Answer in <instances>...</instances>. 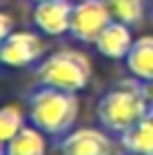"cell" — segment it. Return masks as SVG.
I'll list each match as a JSON object with an SVG mask.
<instances>
[{
  "instance_id": "obj_1",
  "label": "cell",
  "mask_w": 153,
  "mask_h": 155,
  "mask_svg": "<svg viewBox=\"0 0 153 155\" xmlns=\"http://www.w3.org/2000/svg\"><path fill=\"white\" fill-rule=\"evenodd\" d=\"M151 109L147 84L130 78L122 80L109 90L103 92V97L97 103V120L109 134L122 136L124 132L138 124L145 113Z\"/></svg>"
},
{
  "instance_id": "obj_2",
  "label": "cell",
  "mask_w": 153,
  "mask_h": 155,
  "mask_svg": "<svg viewBox=\"0 0 153 155\" xmlns=\"http://www.w3.org/2000/svg\"><path fill=\"white\" fill-rule=\"evenodd\" d=\"M80 115V99L76 92L36 86L27 97V117L46 136H65L74 130Z\"/></svg>"
},
{
  "instance_id": "obj_3",
  "label": "cell",
  "mask_w": 153,
  "mask_h": 155,
  "mask_svg": "<svg viewBox=\"0 0 153 155\" xmlns=\"http://www.w3.org/2000/svg\"><path fill=\"white\" fill-rule=\"evenodd\" d=\"M92 63L88 54L76 48H59L44 57L36 67V80L40 86H51L65 92H80L90 84Z\"/></svg>"
},
{
  "instance_id": "obj_4",
  "label": "cell",
  "mask_w": 153,
  "mask_h": 155,
  "mask_svg": "<svg viewBox=\"0 0 153 155\" xmlns=\"http://www.w3.org/2000/svg\"><path fill=\"white\" fill-rule=\"evenodd\" d=\"M44 51H46V44L40 31L15 29L0 44V61L4 67L23 69L40 63L44 59Z\"/></svg>"
},
{
  "instance_id": "obj_5",
  "label": "cell",
  "mask_w": 153,
  "mask_h": 155,
  "mask_svg": "<svg viewBox=\"0 0 153 155\" xmlns=\"http://www.w3.org/2000/svg\"><path fill=\"white\" fill-rule=\"evenodd\" d=\"M113 19L103 0H76L72 13L69 36L82 44H95L101 31Z\"/></svg>"
},
{
  "instance_id": "obj_6",
  "label": "cell",
  "mask_w": 153,
  "mask_h": 155,
  "mask_svg": "<svg viewBox=\"0 0 153 155\" xmlns=\"http://www.w3.org/2000/svg\"><path fill=\"white\" fill-rule=\"evenodd\" d=\"M59 155H115V140L105 128H74L59 140Z\"/></svg>"
},
{
  "instance_id": "obj_7",
  "label": "cell",
  "mask_w": 153,
  "mask_h": 155,
  "mask_svg": "<svg viewBox=\"0 0 153 155\" xmlns=\"http://www.w3.org/2000/svg\"><path fill=\"white\" fill-rule=\"evenodd\" d=\"M76 0H42L34 2L32 8V23L36 31L42 36L59 38L69 34L72 25V13H74Z\"/></svg>"
},
{
  "instance_id": "obj_8",
  "label": "cell",
  "mask_w": 153,
  "mask_h": 155,
  "mask_svg": "<svg viewBox=\"0 0 153 155\" xmlns=\"http://www.w3.org/2000/svg\"><path fill=\"white\" fill-rule=\"evenodd\" d=\"M132 44H134L132 27L126 25V23H120V21H111L101 31V36L97 38V42L92 46L105 59L124 61L128 57V52H130V48H132Z\"/></svg>"
},
{
  "instance_id": "obj_9",
  "label": "cell",
  "mask_w": 153,
  "mask_h": 155,
  "mask_svg": "<svg viewBox=\"0 0 153 155\" xmlns=\"http://www.w3.org/2000/svg\"><path fill=\"white\" fill-rule=\"evenodd\" d=\"M128 74L145 84L153 82V34L134 38V44L124 59Z\"/></svg>"
},
{
  "instance_id": "obj_10",
  "label": "cell",
  "mask_w": 153,
  "mask_h": 155,
  "mask_svg": "<svg viewBox=\"0 0 153 155\" xmlns=\"http://www.w3.org/2000/svg\"><path fill=\"white\" fill-rule=\"evenodd\" d=\"M120 145L126 155H153V107L138 124L120 136Z\"/></svg>"
},
{
  "instance_id": "obj_11",
  "label": "cell",
  "mask_w": 153,
  "mask_h": 155,
  "mask_svg": "<svg viewBox=\"0 0 153 155\" xmlns=\"http://www.w3.org/2000/svg\"><path fill=\"white\" fill-rule=\"evenodd\" d=\"M48 143L46 134L34 124L21 130L17 136H13L6 145H2V155H46Z\"/></svg>"
},
{
  "instance_id": "obj_12",
  "label": "cell",
  "mask_w": 153,
  "mask_h": 155,
  "mask_svg": "<svg viewBox=\"0 0 153 155\" xmlns=\"http://www.w3.org/2000/svg\"><path fill=\"white\" fill-rule=\"evenodd\" d=\"M111 19L134 27L145 19V0H103Z\"/></svg>"
},
{
  "instance_id": "obj_13",
  "label": "cell",
  "mask_w": 153,
  "mask_h": 155,
  "mask_svg": "<svg viewBox=\"0 0 153 155\" xmlns=\"http://www.w3.org/2000/svg\"><path fill=\"white\" fill-rule=\"evenodd\" d=\"M25 126V113L19 105H2V109H0V140H2V145H6L13 136H17Z\"/></svg>"
},
{
  "instance_id": "obj_14",
  "label": "cell",
  "mask_w": 153,
  "mask_h": 155,
  "mask_svg": "<svg viewBox=\"0 0 153 155\" xmlns=\"http://www.w3.org/2000/svg\"><path fill=\"white\" fill-rule=\"evenodd\" d=\"M13 31H15V19L6 11H2V15H0V40H4Z\"/></svg>"
},
{
  "instance_id": "obj_15",
  "label": "cell",
  "mask_w": 153,
  "mask_h": 155,
  "mask_svg": "<svg viewBox=\"0 0 153 155\" xmlns=\"http://www.w3.org/2000/svg\"><path fill=\"white\" fill-rule=\"evenodd\" d=\"M147 92H149V103H151V107H153V82L147 84Z\"/></svg>"
},
{
  "instance_id": "obj_16",
  "label": "cell",
  "mask_w": 153,
  "mask_h": 155,
  "mask_svg": "<svg viewBox=\"0 0 153 155\" xmlns=\"http://www.w3.org/2000/svg\"><path fill=\"white\" fill-rule=\"evenodd\" d=\"M32 2H42V0H32Z\"/></svg>"
},
{
  "instance_id": "obj_17",
  "label": "cell",
  "mask_w": 153,
  "mask_h": 155,
  "mask_svg": "<svg viewBox=\"0 0 153 155\" xmlns=\"http://www.w3.org/2000/svg\"><path fill=\"white\" fill-rule=\"evenodd\" d=\"M151 4H153V0H151Z\"/></svg>"
}]
</instances>
